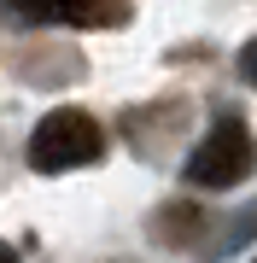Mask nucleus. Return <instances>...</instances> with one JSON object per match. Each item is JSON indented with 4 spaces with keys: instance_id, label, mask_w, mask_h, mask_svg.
<instances>
[{
    "instance_id": "f257e3e1",
    "label": "nucleus",
    "mask_w": 257,
    "mask_h": 263,
    "mask_svg": "<svg viewBox=\"0 0 257 263\" xmlns=\"http://www.w3.org/2000/svg\"><path fill=\"white\" fill-rule=\"evenodd\" d=\"M105 152V135L100 123L76 111V105H58L35 123V135H29V170H41V176H65V170H82L94 164Z\"/></svg>"
},
{
    "instance_id": "f03ea898",
    "label": "nucleus",
    "mask_w": 257,
    "mask_h": 263,
    "mask_svg": "<svg viewBox=\"0 0 257 263\" xmlns=\"http://www.w3.org/2000/svg\"><path fill=\"white\" fill-rule=\"evenodd\" d=\"M251 170H257V141H251V129H246V123H234V117H222L216 129L193 146L187 181H193V187H240Z\"/></svg>"
},
{
    "instance_id": "7ed1b4c3",
    "label": "nucleus",
    "mask_w": 257,
    "mask_h": 263,
    "mask_svg": "<svg viewBox=\"0 0 257 263\" xmlns=\"http://www.w3.org/2000/svg\"><path fill=\"white\" fill-rule=\"evenodd\" d=\"M12 6L24 18H35V24H70V29L105 18V0H12Z\"/></svg>"
},
{
    "instance_id": "20e7f679",
    "label": "nucleus",
    "mask_w": 257,
    "mask_h": 263,
    "mask_svg": "<svg viewBox=\"0 0 257 263\" xmlns=\"http://www.w3.org/2000/svg\"><path fill=\"white\" fill-rule=\"evenodd\" d=\"M240 76H246V82L257 88V41H251V47H246V53H240Z\"/></svg>"
},
{
    "instance_id": "39448f33",
    "label": "nucleus",
    "mask_w": 257,
    "mask_h": 263,
    "mask_svg": "<svg viewBox=\"0 0 257 263\" xmlns=\"http://www.w3.org/2000/svg\"><path fill=\"white\" fill-rule=\"evenodd\" d=\"M0 263H18V252H0Z\"/></svg>"
}]
</instances>
